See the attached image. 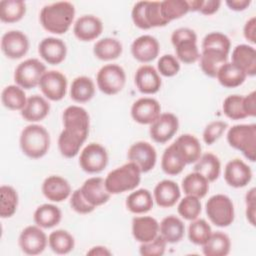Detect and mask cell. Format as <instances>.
<instances>
[{
	"label": "cell",
	"instance_id": "obj_1",
	"mask_svg": "<svg viewBox=\"0 0 256 256\" xmlns=\"http://www.w3.org/2000/svg\"><path fill=\"white\" fill-rule=\"evenodd\" d=\"M75 17V7L67 1L45 5L39 14L42 27L53 34H64L71 27Z\"/></svg>",
	"mask_w": 256,
	"mask_h": 256
},
{
	"label": "cell",
	"instance_id": "obj_2",
	"mask_svg": "<svg viewBox=\"0 0 256 256\" xmlns=\"http://www.w3.org/2000/svg\"><path fill=\"white\" fill-rule=\"evenodd\" d=\"M19 144L23 154L32 159H39L46 155L50 148L49 132L42 125L30 124L21 131Z\"/></svg>",
	"mask_w": 256,
	"mask_h": 256
},
{
	"label": "cell",
	"instance_id": "obj_3",
	"mask_svg": "<svg viewBox=\"0 0 256 256\" xmlns=\"http://www.w3.org/2000/svg\"><path fill=\"white\" fill-rule=\"evenodd\" d=\"M62 118L64 129L60 134L83 145L90 129L88 112L83 107L71 105L64 110Z\"/></svg>",
	"mask_w": 256,
	"mask_h": 256
},
{
	"label": "cell",
	"instance_id": "obj_4",
	"mask_svg": "<svg viewBox=\"0 0 256 256\" xmlns=\"http://www.w3.org/2000/svg\"><path fill=\"white\" fill-rule=\"evenodd\" d=\"M104 180L106 189L111 195L133 191L140 184L141 171L136 164L129 161L110 171Z\"/></svg>",
	"mask_w": 256,
	"mask_h": 256
},
{
	"label": "cell",
	"instance_id": "obj_5",
	"mask_svg": "<svg viewBox=\"0 0 256 256\" xmlns=\"http://www.w3.org/2000/svg\"><path fill=\"white\" fill-rule=\"evenodd\" d=\"M228 144L251 162L256 159V124H238L227 132Z\"/></svg>",
	"mask_w": 256,
	"mask_h": 256
},
{
	"label": "cell",
	"instance_id": "obj_6",
	"mask_svg": "<svg viewBox=\"0 0 256 256\" xmlns=\"http://www.w3.org/2000/svg\"><path fill=\"white\" fill-rule=\"evenodd\" d=\"M171 42L178 61L184 64H192L199 59L200 52L197 46V35L194 30L187 27L174 30L171 35Z\"/></svg>",
	"mask_w": 256,
	"mask_h": 256
},
{
	"label": "cell",
	"instance_id": "obj_7",
	"mask_svg": "<svg viewBox=\"0 0 256 256\" xmlns=\"http://www.w3.org/2000/svg\"><path fill=\"white\" fill-rule=\"evenodd\" d=\"M131 17L134 25L143 30L163 27L168 24L162 16L159 1H139L135 3Z\"/></svg>",
	"mask_w": 256,
	"mask_h": 256
},
{
	"label": "cell",
	"instance_id": "obj_8",
	"mask_svg": "<svg viewBox=\"0 0 256 256\" xmlns=\"http://www.w3.org/2000/svg\"><path fill=\"white\" fill-rule=\"evenodd\" d=\"M205 208L210 222L217 227H227L234 221V204L224 194L211 196L206 202Z\"/></svg>",
	"mask_w": 256,
	"mask_h": 256
},
{
	"label": "cell",
	"instance_id": "obj_9",
	"mask_svg": "<svg viewBox=\"0 0 256 256\" xmlns=\"http://www.w3.org/2000/svg\"><path fill=\"white\" fill-rule=\"evenodd\" d=\"M96 83L102 93L106 95H115L125 86V71L117 64L104 65L97 73Z\"/></svg>",
	"mask_w": 256,
	"mask_h": 256
},
{
	"label": "cell",
	"instance_id": "obj_10",
	"mask_svg": "<svg viewBox=\"0 0 256 256\" xmlns=\"http://www.w3.org/2000/svg\"><path fill=\"white\" fill-rule=\"evenodd\" d=\"M46 72V66L36 58L21 62L15 69L14 81L23 89H32L39 85L40 79Z\"/></svg>",
	"mask_w": 256,
	"mask_h": 256
},
{
	"label": "cell",
	"instance_id": "obj_11",
	"mask_svg": "<svg viewBox=\"0 0 256 256\" xmlns=\"http://www.w3.org/2000/svg\"><path fill=\"white\" fill-rule=\"evenodd\" d=\"M108 164V153L99 143H90L83 148L79 157L81 169L90 174L102 172Z\"/></svg>",
	"mask_w": 256,
	"mask_h": 256
},
{
	"label": "cell",
	"instance_id": "obj_12",
	"mask_svg": "<svg viewBox=\"0 0 256 256\" xmlns=\"http://www.w3.org/2000/svg\"><path fill=\"white\" fill-rule=\"evenodd\" d=\"M18 243L20 249L25 254L38 255L45 250L48 244V238L41 227L30 225L21 231Z\"/></svg>",
	"mask_w": 256,
	"mask_h": 256
},
{
	"label": "cell",
	"instance_id": "obj_13",
	"mask_svg": "<svg viewBox=\"0 0 256 256\" xmlns=\"http://www.w3.org/2000/svg\"><path fill=\"white\" fill-rule=\"evenodd\" d=\"M67 78L60 71H46L40 79L39 88L43 95L51 101L62 100L67 92Z\"/></svg>",
	"mask_w": 256,
	"mask_h": 256
},
{
	"label": "cell",
	"instance_id": "obj_14",
	"mask_svg": "<svg viewBox=\"0 0 256 256\" xmlns=\"http://www.w3.org/2000/svg\"><path fill=\"white\" fill-rule=\"evenodd\" d=\"M130 162H133L140 169L141 173L152 170L157 161V153L153 145L145 141H138L132 144L127 152Z\"/></svg>",
	"mask_w": 256,
	"mask_h": 256
},
{
	"label": "cell",
	"instance_id": "obj_15",
	"mask_svg": "<svg viewBox=\"0 0 256 256\" xmlns=\"http://www.w3.org/2000/svg\"><path fill=\"white\" fill-rule=\"evenodd\" d=\"M179 120L173 113H162L150 125L149 134L156 143L164 144L168 142L177 133Z\"/></svg>",
	"mask_w": 256,
	"mask_h": 256
},
{
	"label": "cell",
	"instance_id": "obj_16",
	"mask_svg": "<svg viewBox=\"0 0 256 256\" xmlns=\"http://www.w3.org/2000/svg\"><path fill=\"white\" fill-rule=\"evenodd\" d=\"M1 50L9 59H20L29 50V39L19 30L8 31L2 36Z\"/></svg>",
	"mask_w": 256,
	"mask_h": 256
},
{
	"label": "cell",
	"instance_id": "obj_17",
	"mask_svg": "<svg viewBox=\"0 0 256 256\" xmlns=\"http://www.w3.org/2000/svg\"><path fill=\"white\" fill-rule=\"evenodd\" d=\"M161 114L159 102L151 97H142L136 100L131 107V117L142 125H151Z\"/></svg>",
	"mask_w": 256,
	"mask_h": 256
},
{
	"label": "cell",
	"instance_id": "obj_18",
	"mask_svg": "<svg viewBox=\"0 0 256 256\" xmlns=\"http://www.w3.org/2000/svg\"><path fill=\"white\" fill-rule=\"evenodd\" d=\"M160 51L158 40L151 35L137 37L131 44V54L141 63H149L157 58Z\"/></svg>",
	"mask_w": 256,
	"mask_h": 256
},
{
	"label": "cell",
	"instance_id": "obj_19",
	"mask_svg": "<svg viewBox=\"0 0 256 256\" xmlns=\"http://www.w3.org/2000/svg\"><path fill=\"white\" fill-rule=\"evenodd\" d=\"M224 179L231 187H245L252 179L251 168L240 159L230 160L224 169Z\"/></svg>",
	"mask_w": 256,
	"mask_h": 256
},
{
	"label": "cell",
	"instance_id": "obj_20",
	"mask_svg": "<svg viewBox=\"0 0 256 256\" xmlns=\"http://www.w3.org/2000/svg\"><path fill=\"white\" fill-rule=\"evenodd\" d=\"M38 53L46 63L58 65L65 60L67 47L63 40L55 37H47L39 43Z\"/></svg>",
	"mask_w": 256,
	"mask_h": 256
},
{
	"label": "cell",
	"instance_id": "obj_21",
	"mask_svg": "<svg viewBox=\"0 0 256 256\" xmlns=\"http://www.w3.org/2000/svg\"><path fill=\"white\" fill-rule=\"evenodd\" d=\"M134 82L142 94H155L162 85L158 71L151 65L140 66L135 72Z\"/></svg>",
	"mask_w": 256,
	"mask_h": 256
},
{
	"label": "cell",
	"instance_id": "obj_22",
	"mask_svg": "<svg viewBox=\"0 0 256 256\" xmlns=\"http://www.w3.org/2000/svg\"><path fill=\"white\" fill-rule=\"evenodd\" d=\"M84 198L95 208L108 202L111 194L105 186V180L101 177L88 178L80 187Z\"/></svg>",
	"mask_w": 256,
	"mask_h": 256
},
{
	"label": "cell",
	"instance_id": "obj_23",
	"mask_svg": "<svg viewBox=\"0 0 256 256\" xmlns=\"http://www.w3.org/2000/svg\"><path fill=\"white\" fill-rule=\"evenodd\" d=\"M103 31L102 21L94 15H83L74 23L75 37L83 42H89L98 38Z\"/></svg>",
	"mask_w": 256,
	"mask_h": 256
},
{
	"label": "cell",
	"instance_id": "obj_24",
	"mask_svg": "<svg viewBox=\"0 0 256 256\" xmlns=\"http://www.w3.org/2000/svg\"><path fill=\"white\" fill-rule=\"evenodd\" d=\"M43 195L52 202H62L71 195L69 182L58 175L48 176L42 184Z\"/></svg>",
	"mask_w": 256,
	"mask_h": 256
},
{
	"label": "cell",
	"instance_id": "obj_25",
	"mask_svg": "<svg viewBox=\"0 0 256 256\" xmlns=\"http://www.w3.org/2000/svg\"><path fill=\"white\" fill-rule=\"evenodd\" d=\"M132 235L140 243L152 241L159 235V223L151 216H138L132 220Z\"/></svg>",
	"mask_w": 256,
	"mask_h": 256
},
{
	"label": "cell",
	"instance_id": "obj_26",
	"mask_svg": "<svg viewBox=\"0 0 256 256\" xmlns=\"http://www.w3.org/2000/svg\"><path fill=\"white\" fill-rule=\"evenodd\" d=\"M172 144L186 165L195 163L202 155L201 144L192 134H182Z\"/></svg>",
	"mask_w": 256,
	"mask_h": 256
},
{
	"label": "cell",
	"instance_id": "obj_27",
	"mask_svg": "<svg viewBox=\"0 0 256 256\" xmlns=\"http://www.w3.org/2000/svg\"><path fill=\"white\" fill-rule=\"evenodd\" d=\"M231 60V62L240 68L246 76H255L256 50L253 46L247 44L237 45L232 51Z\"/></svg>",
	"mask_w": 256,
	"mask_h": 256
},
{
	"label": "cell",
	"instance_id": "obj_28",
	"mask_svg": "<svg viewBox=\"0 0 256 256\" xmlns=\"http://www.w3.org/2000/svg\"><path fill=\"white\" fill-rule=\"evenodd\" d=\"M180 188L172 180H162L154 188L153 198L156 204L162 208H170L180 199Z\"/></svg>",
	"mask_w": 256,
	"mask_h": 256
},
{
	"label": "cell",
	"instance_id": "obj_29",
	"mask_svg": "<svg viewBox=\"0 0 256 256\" xmlns=\"http://www.w3.org/2000/svg\"><path fill=\"white\" fill-rule=\"evenodd\" d=\"M49 112V102L40 95H32L28 97L26 105L21 110V116L28 122H38L46 118Z\"/></svg>",
	"mask_w": 256,
	"mask_h": 256
},
{
	"label": "cell",
	"instance_id": "obj_30",
	"mask_svg": "<svg viewBox=\"0 0 256 256\" xmlns=\"http://www.w3.org/2000/svg\"><path fill=\"white\" fill-rule=\"evenodd\" d=\"M228 54L216 50H202L200 53V68L202 72L211 78H216L219 68L228 62Z\"/></svg>",
	"mask_w": 256,
	"mask_h": 256
},
{
	"label": "cell",
	"instance_id": "obj_31",
	"mask_svg": "<svg viewBox=\"0 0 256 256\" xmlns=\"http://www.w3.org/2000/svg\"><path fill=\"white\" fill-rule=\"evenodd\" d=\"M185 233V225L183 221L175 216L169 215L162 219L159 224V234L167 243L174 244L179 242Z\"/></svg>",
	"mask_w": 256,
	"mask_h": 256
},
{
	"label": "cell",
	"instance_id": "obj_32",
	"mask_svg": "<svg viewBox=\"0 0 256 256\" xmlns=\"http://www.w3.org/2000/svg\"><path fill=\"white\" fill-rule=\"evenodd\" d=\"M154 198L147 189H138L131 192L126 198V208L134 214H144L153 208Z\"/></svg>",
	"mask_w": 256,
	"mask_h": 256
},
{
	"label": "cell",
	"instance_id": "obj_33",
	"mask_svg": "<svg viewBox=\"0 0 256 256\" xmlns=\"http://www.w3.org/2000/svg\"><path fill=\"white\" fill-rule=\"evenodd\" d=\"M62 219L61 210L53 204H42L36 208L33 220L41 228L49 229L60 223Z\"/></svg>",
	"mask_w": 256,
	"mask_h": 256
},
{
	"label": "cell",
	"instance_id": "obj_34",
	"mask_svg": "<svg viewBox=\"0 0 256 256\" xmlns=\"http://www.w3.org/2000/svg\"><path fill=\"white\" fill-rule=\"evenodd\" d=\"M246 77V74L232 62L224 63L216 75L218 82L225 88H236L242 85Z\"/></svg>",
	"mask_w": 256,
	"mask_h": 256
},
{
	"label": "cell",
	"instance_id": "obj_35",
	"mask_svg": "<svg viewBox=\"0 0 256 256\" xmlns=\"http://www.w3.org/2000/svg\"><path fill=\"white\" fill-rule=\"evenodd\" d=\"M123 46L121 42L111 37L98 40L93 47V53L95 57L102 61L115 60L121 56Z\"/></svg>",
	"mask_w": 256,
	"mask_h": 256
},
{
	"label": "cell",
	"instance_id": "obj_36",
	"mask_svg": "<svg viewBox=\"0 0 256 256\" xmlns=\"http://www.w3.org/2000/svg\"><path fill=\"white\" fill-rule=\"evenodd\" d=\"M230 249V238L221 231L212 232L207 242L202 245L203 254L206 256H226L229 254Z\"/></svg>",
	"mask_w": 256,
	"mask_h": 256
},
{
	"label": "cell",
	"instance_id": "obj_37",
	"mask_svg": "<svg viewBox=\"0 0 256 256\" xmlns=\"http://www.w3.org/2000/svg\"><path fill=\"white\" fill-rule=\"evenodd\" d=\"M95 95V84L87 76L76 77L70 87V97L77 103H86Z\"/></svg>",
	"mask_w": 256,
	"mask_h": 256
},
{
	"label": "cell",
	"instance_id": "obj_38",
	"mask_svg": "<svg viewBox=\"0 0 256 256\" xmlns=\"http://www.w3.org/2000/svg\"><path fill=\"white\" fill-rule=\"evenodd\" d=\"M194 171L203 175L209 182H214L221 172L220 160L213 153L202 154L195 162Z\"/></svg>",
	"mask_w": 256,
	"mask_h": 256
},
{
	"label": "cell",
	"instance_id": "obj_39",
	"mask_svg": "<svg viewBox=\"0 0 256 256\" xmlns=\"http://www.w3.org/2000/svg\"><path fill=\"white\" fill-rule=\"evenodd\" d=\"M209 183L210 182L203 175L194 171L183 178L182 190L186 195L195 196L201 199L208 193Z\"/></svg>",
	"mask_w": 256,
	"mask_h": 256
},
{
	"label": "cell",
	"instance_id": "obj_40",
	"mask_svg": "<svg viewBox=\"0 0 256 256\" xmlns=\"http://www.w3.org/2000/svg\"><path fill=\"white\" fill-rule=\"evenodd\" d=\"M48 245L50 249L59 255L70 253L75 246L74 237L66 230H54L48 236Z\"/></svg>",
	"mask_w": 256,
	"mask_h": 256
},
{
	"label": "cell",
	"instance_id": "obj_41",
	"mask_svg": "<svg viewBox=\"0 0 256 256\" xmlns=\"http://www.w3.org/2000/svg\"><path fill=\"white\" fill-rule=\"evenodd\" d=\"M24 89L18 85L6 86L1 93V101L5 108L12 111H21L27 102Z\"/></svg>",
	"mask_w": 256,
	"mask_h": 256
},
{
	"label": "cell",
	"instance_id": "obj_42",
	"mask_svg": "<svg viewBox=\"0 0 256 256\" xmlns=\"http://www.w3.org/2000/svg\"><path fill=\"white\" fill-rule=\"evenodd\" d=\"M26 13V4L22 0H2L0 2V20L3 23L20 21Z\"/></svg>",
	"mask_w": 256,
	"mask_h": 256
},
{
	"label": "cell",
	"instance_id": "obj_43",
	"mask_svg": "<svg viewBox=\"0 0 256 256\" xmlns=\"http://www.w3.org/2000/svg\"><path fill=\"white\" fill-rule=\"evenodd\" d=\"M185 166L186 163L181 158L173 144L164 150L161 159V168L166 174L172 176L178 175L183 171Z\"/></svg>",
	"mask_w": 256,
	"mask_h": 256
},
{
	"label": "cell",
	"instance_id": "obj_44",
	"mask_svg": "<svg viewBox=\"0 0 256 256\" xmlns=\"http://www.w3.org/2000/svg\"><path fill=\"white\" fill-rule=\"evenodd\" d=\"M0 216L1 218L12 217L18 207V193L10 185H2L0 187Z\"/></svg>",
	"mask_w": 256,
	"mask_h": 256
},
{
	"label": "cell",
	"instance_id": "obj_45",
	"mask_svg": "<svg viewBox=\"0 0 256 256\" xmlns=\"http://www.w3.org/2000/svg\"><path fill=\"white\" fill-rule=\"evenodd\" d=\"M160 8L163 18L170 23L186 15L190 10L186 0H165L160 2Z\"/></svg>",
	"mask_w": 256,
	"mask_h": 256
},
{
	"label": "cell",
	"instance_id": "obj_46",
	"mask_svg": "<svg viewBox=\"0 0 256 256\" xmlns=\"http://www.w3.org/2000/svg\"><path fill=\"white\" fill-rule=\"evenodd\" d=\"M212 234L211 226L204 219L193 220L188 227V238L195 245L202 246Z\"/></svg>",
	"mask_w": 256,
	"mask_h": 256
},
{
	"label": "cell",
	"instance_id": "obj_47",
	"mask_svg": "<svg viewBox=\"0 0 256 256\" xmlns=\"http://www.w3.org/2000/svg\"><path fill=\"white\" fill-rule=\"evenodd\" d=\"M243 97L244 96L242 95L233 94L227 96L224 99L222 110L226 117H228L231 120H241L247 117L244 111Z\"/></svg>",
	"mask_w": 256,
	"mask_h": 256
},
{
	"label": "cell",
	"instance_id": "obj_48",
	"mask_svg": "<svg viewBox=\"0 0 256 256\" xmlns=\"http://www.w3.org/2000/svg\"><path fill=\"white\" fill-rule=\"evenodd\" d=\"M202 210L201 201L199 198L191 195H186L182 200H180L177 211L179 215L188 221H193L198 218Z\"/></svg>",
	"mask_w": 256,
	"mask_h": 256
},
{
	"label": "cell",
	"instance_id": "obj_49",
	"mask_svg": "<svg viewBox=\"0 0 256 256\" xmlns=\"http://www.w3.org/2000/svg\"><path fill=\"white\" fill-rule=\"evenodd\" d=\"M230 48V39L221 32L208 33L202 41V50H216L229 55Z\"/></svg>",
	"mask_w": 256,
	"mask_h": 256
},
{
	"label": "cell",
	"instance_id": "obj_50",
	"mask_svg": "<svg viewBox=\"0 0 256 256\" xmlns=\"http://www.w3.org/2000/svg\"><path fill=\"white\" fill-rule=\"evenodd\" d=\"M158 73L165 77H173L180 71V63L178 59L171 55L165 54L161 56L157 62Z\"/></svg>",
	"mask_w": 256,
	"mask_h": 256
},
{
	"label": "cell",
	"instance_id": "obj_51",
	"mask_svg": "<svg viewBox=\"0 0 256 256\" xmlns=\"http://www.w3.org/2000/svg\"><path fill=\"white\" fill-rule=\"evenodd\" d=\"M228 124L224 121H212L203 131V141L207 145L214 144L226 131Z\"/></svg>",
	"mask_w": 256,
	"mask_h": 256
},
{
	"label": "cell",
	"instance_id": "obj_52",
	"mask_svg": "<svg viewBox=\"0 0 256 256\" xmlns=\"http://www.w3.org/2000/svg\"><path fill=\"white\" fill-rule=\"evenodd\" d=\"M167 242L159 234L152 241L141 243L139 247V253L142 256H162L166 251Z\"/></svg>",
	"mask_w": 256,
	"mask_h": 256
},
{
	"label": "cell",
	"instance_id": "obj_53",
	"mask_svg": "<svg viewBox=\"0 0 256 256\" xmlns=\"http://www.w3.org/2000/svg\"><path fill=\"white\" fill-rule=\"evenodd\" d=\"M70 206L75 212L79 214H89L95 210V207L88 203L87 200L84 198L80 188L76 189L71 193Z\"/></svg>",
	"mask_w": 256,
	"mask_h": 256
},
{
	"label": "cell",
	"instance_id": "obj_54",
	"mask_svg": "<svg viewBox=\"0 0 256 256\" xmlns=\"http://www.w3.org/2000/svg\"><path fill=\"white\" fill-rule=\"evenodd\" d=\"M255 188H251L245 197L246 202V217L247 220L251 225H255V201H256V194H255Z\"/></svg>",
	"mask_w": 256,
	"mask_h": 256
},
{
	"label": "cell",
	"instance_id": "obj_55",
	"mask_svg": "<svg viewBox=\"0 0 256 256\" xmlns=\"http://www.w3.org/2000/svg\"><path fill=\"white\" fill-rule=\"evenodd\" d=\"M244 111L247 117L256 116V92L252 91L248 95L243 97Z\"/></svg>",
	"mask_w": 256,
	"mask_h": 256
},
{
	"label": "cell",
	"instance_id": "obj_56",
	"mask_svg": "<svg viewBox=\"0 0 256 256\" xmlns=\"http://www.w3.org/2000/svg\"><path fill=\"white\" fill-rule=\"evenodd\" d=\"M221 5V1L219 0H201V4L198 12L203 15H212L216 13Z\"/></svg>",
	"mask_w": 256,
	"mask_h": 256
},
{
	"label": "cell",
	"instance_id": "obj_57",
	"mask_svg": "<svg viewBox=\"0 0 256 256\" xmlns=\"http://www.w3.org/2000/svg\"><path fill=\"white\" fill-rule=\"evenodd\" d=\"M243 34L245 39L248 42L252 44L256 43V18L255 17H251L249 20H247L243 28Z\"/></svg>",
	"mask_w": 256,
	"mask_h": 256
},
{
	"label": "cell",
	"instance_id": "obj_58",
	"mask_svg": "<svg viewBox=\"0 0 256 256\" xmlns=\"http://www.w3.org/2000/svg\"><path fill=\"white\" fill-rule=\"evenodd\" d=\"M226 5L233 11H243L251 4L250 0H227Z\"/></svg>",
	"mask_w": 256,
	"mask_h": 256
},
{
	"label": "cell",
	"instance_id": "obj_59",
	"mask_svg": "<svg viewBox=\"0 0 256 256\" xmlns=\"http://www.w3.org/2000/svg\"><path fill=\"white\" fill-rule=\"evenodd\" d=\"M112 252L105 246H94L92 247L89 251H87V255H92V256H109L111 255Z\"/></svg>",
	"mask_w": 256,
	"mask_h": 256
}]
</instances>
